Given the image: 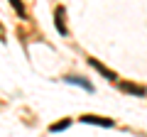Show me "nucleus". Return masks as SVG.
<instances>
[{
    "instance_id": "obj_1",
    "label": "nucleus",
    "mask_w": 147,
    "mask_h": 137,
    "mask_svg": "<svg viewBox=\"0 0 147 137\" xmlns=\"http://www.w3.org/2000/svg\"><path fill=\"white\" fill-rule=\"evenodd\" d=\"M81 122H88V125H103V127H113V120L108 118H98V115H84Z\"/></svg>"
},
{
    "instance_id": "obj_2",
    "label": "nucleus",
    "mask_w": 147,
    "mask_h": 137,
    "mask_svg": "<svg viewBox=\"0 0 147 137\" xmlns=\"http://www.w3.org/2000/svg\"><path fill=\"white\" fill-rule=\"evenodd\" d=\"M120 91H125V93H132V95H145V88L142 86H135V83H127V81H120Z\"/></svg>"
},
{
    "instance_id": "obj_3",
    "label": "nucleus",
    "mask_w": 147,
    "mask_h": 137,
    "mask_svg": "<svg viewBox=\"0 0 147 137\" xmlns=\"http://www.w3.org/2000/svg\"><path fill=\"white\" fill-rule=\"evenodd\" d=\"M88 61H91V66H93L96 71H98V74H103V76H105V79H110V81L115 79V74H113V71H108V68H105L103 64L98 61V59H88Z\"/></svg>"
},
{
    "instance_id": "obj_4",
    "label": "nucleus",
    "mask_w": 147,
    "mask_h": 137,
    "mask_svg": "<svg viewBox=\"0 0 147 137\" xmlns=\"http://www.w3.org/2000/svg\"><path fill=\"white\" fill-rule=\"evenodd\" d=\"M57 30H59V34H66V25H64V7H57Z\"/></svg>"
},
{
    "instance_id": "obj_5",
    "label": "nucleus",
    "mask_w": 147,
    "mask_h": 137,
    "mask_svg": "<svg viewBox=\"0 0 147 137\" xmlns=\"http://www.w3.org/2000/svg\"><path fill=\"white\" fill-rule=\"evenodd\" d=\"M69 125H71V120H61V122H54L49 130H52V132H61V130H66Z\"/></svg>"
},
{
    "instance_id": "obj_6",
    "label": "nucleus",
    "mask_w": 147,
    "mask_h": 137,
    "mask_svg": "<svg viewBox=\"0 0 147 137\" xmlns=\"http://www.w3.org/2000/svg\"><path fill=\"white\" fill-rule=\"evenodd\" d=\"M66 81H69V83H81L86 91H91V83H86V79H66Z\"/></svg>"
},
{
    "instance_id": "obj_7",
    "label": "nucleus",
    "mask_w": 147,
    "mask_h": 137,
    "mask_svg": "<svg viewBox=\"0 0 147 137\" xmlns=\"http://www.w3.org/2000/svg\"><path fill=\"white\" fill-rule=\"evenodd\" d=\"M12 7H15V10L20 12V15H25V5H22V3H17V0H12Z\"/></svg>"
}]
</instances>
